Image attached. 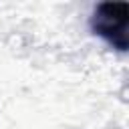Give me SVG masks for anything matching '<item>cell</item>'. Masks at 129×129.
<instances>
[{"instance_id": "cell-1", "label": "cell", "mask_w": 129, "mask_h": 129, "mask_svg": "<svg viewBox=\"0 0 129 129\" xmlns=\"http://www.w3.org/2000/svg\"><path fill=\"white\" fill-rule=\"evenodd\" d=\"M127 4H99L93 14V28L99 36L107 38L115 48H127Z\"/></svg>"}]
</instances>
